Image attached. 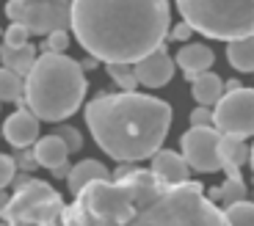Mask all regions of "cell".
<instances>
[{"label":"cell","instance_id":"obj_1","mask_svg":"<svg viewBox=\"0 0 254 226\" xmlns=\"http://www.w3.org/2000/svg\"><path fill=\"white\" fill-rule=\"evenodd\" d=\"M169 0H72V33L102 63H135L163 44Z\"/></svg>","mask_w":254,"mask_h":226},{"label":"cell","instance_id":"obj_2","mask_svg":"<svg viewBox=\"0 0 254 226\" xmlns=\"http://www.w3.org/2000/svg\"><path fill=\"white\" fill-rule=\"evenodd\" d=\"M86 124L97 146L116 163H138L163 146L172 127V108L138 91L97 94L86 105Z\"/></svg>","mask_w":254,"mask_h":226},{"label":"cell","instance_id":"obj_3","mask_svg":"<svg viewBox=\"0 0 254 226\" xmlns=\"http://www.w3.org/2000/svg\"><path fill=\"white\" fill-rule=\"evenodd\" d=\"M86 97V75L75 58L64 53H42L25 75V105L42 121H64L77 113Z\"/></svg>","mask_w":254,"mask_h":226},{"label":"cell","instance_id":"obj_4","mask_svg":"<svg viewBox=\"0 0 254 226\" xmlns=\"http://www.w3.org/2000/svg\"><path fill=\"white\" fill-rule=\"evenodd\" d=\"M138 226H221L224 210L207 199L202 182L169 185L152 204L138 210L133 218Z\"/></svg>","mask_w":254,"mask_h":226},{"label":"cell","instance_id":"obj_5","mask_svg":"<svg viewBox=\"0 0 254 226\" xmlns=\"http://www.w3.org/2000/svg\"><path fill=\"white\" fill-rule=\"evenodd\" d=\"M177 8L193 31L218 42L254 33V0H177Z\"/></svg>","mask_w":254,"mask_h":226},{"label":"cell","instance_id":"obj_6","mask_svg":"<svg viewBox=\"0 0 254 226\" xmlns=\"http://www.w3.org/2000/svg\"><path fill=\"white\" fill-rule=\"evenodd\" d=\"M135 204L127 188L116 179H94L75 196L72 207H64V224H97L122 226L133 224Z\"/></svg>","mask_w":254,"mask_h":226},{"label":"cell","instance_id":"obj_7","mask_svg":"<svg viewBox=\"0 0 254 226\" xmlns=\"http://www.w3.org/2000/svg\"><path fill=\"white\" fill-rule=\"evenodd\" d=\"M64 215V199L42 179H28L22 188L14 190L8 207L0 218L6 224H58Z\"/></svg>","mask_w":254,"mask_h":226},{"label":"cell","instance_id":"obj_8","mask_svg":"<svg viewBox=\"0 0 254 226\" xmlns=\"http://www.w3.org/2000/svg\"><path fill=\"white\" fill-rule=\"evenodd\" d=\"M221 138L224 132L216 124L210 127H196L190 124L180 138V149H183L185 160L193 171H202V174H213V171L224 169L221 160Z\"/></svg>","mask_w":254,"mask_h":226},{"label":"cell","instance_id":"obj_9","mask_svg":"<svg viewBox=\"0 0 254 226\" xmlns=\"http://www.w3.org/2000/svg\"><path fill=\"white\" fill-rule=\"evenodd\" d=\"M216 121L213 124L224 135H235V138H252L254 135V88H235V91H224V97L213 108Z\"/></svg>","mask_w":254,"mask_h":226},{"label":"cell","instance_id":"obj_10","mask_svg":"<svg viewBox=\"0 0 254 226\" xmlns=\"http://www.w3.org/2000/svg\"><path fill=\"white\" fill-rule=\"evenodd\" d=\"M33 36H47L53 31L72 28V0H28L22 17Z\"/></svg>","mask_w":254,"mask_h":226},{"label":"cell","instance_id":"obj_11","mask_svg":"<svg viewBox=\"0 0 254 226\" xmlns=\"http://www.w3.org/2000/svg\"><path fill=\"white\" fill-rule=\"evenodd\" d=\"M114 179L127 188V193H130V199H133V204H135V213H138V210H144L146 204H152V201L158 199L166 188H169L166 182H160L158 176H155L152 169H149V171L133 169L130 163H119Z\"/></svg>","mask_w":254,"mask_h":226},{"label":"cell","instance_id":"obj_12","mask_svg":"<svg viewBox=\"0 0 254 226\" xmlns=\"http://www.w3.org/2000/svg\"><path fill=\"white\" fill-rule=\"evenodd\" d=\"M133 69H135V77H138L141 86L160 88L174 77V58L169 56L166 44H160L152 53H146L144 58H138V61L133 63Z\"/></svg>","mask_w":254,"mask_h":226},{"label":"cell","instance_id":"obj_13","mask_svg":"<svg viewBox=\"0 0 254 226\" xmlns=\"http://www.w3.org/2000/svg\"><path fill=\"white\" fill-rule=\"evenodd\" d=\"M39 116L31 111L28 105H22L19 111H14L11 116L3 124V138L8 141L11 146L22 149V146H31L39 141Z\"/></svg>","mask_w":254,"mask_h":226},{"label":"cell","instance_id":"obj_14","mask_svg":"<svg viewBox=\"0 0 254 226\" xmlns=\"http://www.w3.org/2000/svg\"><path fill=\"white\" fill-rule=\"evenodd\" d=\"M152 171L160 182L166 185H180L188 182V160H185L183 152H172V149H158L152 155Z\"/></svg>","mask_w":254,"mask_h":226},{"label":"cell","instance_id":"obj_15","mask_svg":"<svg viewBox=\"0 0 254 226\" xmlns=\"http://www.w3.org/2000/svg\"><path fill=\"white\" fill-rule=\"evenodd\" d=\"M174 61H177V66L185 72V77L193 83L202 72H207L210 66H213L216 56H213V50H210L207 44H185L183 50L174 56Z\"/></svg>","mask_w":254,"mask_h":226},{"label":"cell","instance_id":"obj_16","mask_svg":"<svg viewBox=\"0 0 254 226\" xmlns=\"http://www.w3.org/2000/svg\"><path fill=\"white\" fill-rule=\"evenodd\" d=\"M94 179H111V171L105 169L100 160H91V157H89V160H80L77 166H72L69 176H66L69 193L77 196L89 182H94Z\"/></svg>","mask_w":254,"mask_h":226},{"label":"cell","instance_id":"obj_17","mask_svg":"<svg viewBox=\"0 0 254 226\" xmlns=\"http://www.w3.org/2000/svg\"><path fill=\"white\" fill-rule=\"evenodd\" d=\"M33 152H36V160L39 166H45V169H56V166L66 163V157H69V146L64 144L61 135H45V138H39L33 144Z\"/></svg>","mask_w":254,"mask_h":226},{"label":"cell","instance_id":"obj_18","mask_svg":"<svg viewBox=\"0 0 254 226\" xmlns=\"http://www.w3.org/2000/svg\"><path fill=\"white\" fill-rule=\"evenodd\" d=\"M0 61H3V66H8V69H14L17 75L25 77L33 69V63H36V47L31 42L19 44V47H11V44L3 42V47H0Z\"/></svg>","mask_w":254,"mask_h":226},{"label":"cell","instance_id":"obj_19","mask_svg":"<svg viewBox=\"0 0 254 226\" xmlns=\"http://www.w3.org/2000/svg\"><path fill=\"white\" fill-rule=\"evenodd\" d=\"M224 80L216 75V72H202V75L193 80V86H190V94H193V100L199 102V105H210L216 108V102L224 97Z\"/></svg>","mask_w":254,"mask_h":226},{"label":"cell","instance_id":"obj_20","mask_svg":"<svg viewBox=\"0 0 254 226\" xmlns=\"http://www.w3.org/2000/svg\"><path fill=\"white\" fill-rule=\"evenodd\" d=\"M227 61L238 72H254V33L227 42Z\"/></svg>","mask_w":254,"mask_h":226},{"label":"cell","instance_id":"obj_21","mask_svg":"<svg viewBox=\"0 0 254 226\" xmlns=\"http://www.w3.org/2000/svg\"><path fill=\"white\" fill-rule=\"evenodd\" d=\"M0 100L3 102L11 100V102L25 105V77L17 75L8 66H0Z\"/></svg>","mask_w":254,"mask_h":226},{"label":"cell","instance_id":"obj_22","mask_svg":"<svg viewBox=\"0 0 254 226\" xmlns=\"http://www.w3.org/2000/svg\"><path fill=\"white\" fill-rule=\"evenodd\" d=\"M249 157H252V146L246 144V138H235V135H224L221 138L224 169H227V166H238V169H241L243 163H249Z\"/></svg>","mask_w":254,"mask_h":226},{"label":"cell","instance_id":"obj_23","mask_svg":"<svg viewBox=\"0 0 254 226\" xmlns=\"http://www.w3.org/2000/svg\"><path fill=\"white\" fill-rule=\"evenodd\" d=\"M224 221L232 226H254V201H235V204H227L224 210Z\"/></svg>","mask_w":254,"mask_h":226},{"label":"cell","instance_id":"obj_24","mask_svg":"<svg viewBox=\"0 0 254 226\" xmlns=\"http://www.w3.org/2000/svg\"><path fill=\"white\" fill-rule=\"evenodd\" d=\"M105 66H108V75L114 77V83L122 88V91H135L138 77H135L133 63H105Z\"/></svg>","mask_w":254,"mask_h":226},{"label":"cell","instance_id":"obj_25","mask_svg":"<svg viewBox=\"0 0 254 226\" xmlns=\"http://www.w3.org/2000/svg\"><path fill=\"white\" fill-rule=\"evenodd\" d=\"M246 182H243V176H227V182L221 185V201L224 204H235V201L246 199Z\"/></svg>","mask_w":254,"mask_h":226},{"label":"cell","instance_id":"obj_26","mask_svg":"<svg viewBox=\"0 0 254 226\" xmlns=\"http://www.w3.org/2000/svg\"><path fill=\"white\" fill-rule=\"evenodd\" d=\"M28 36H33L31 28L25 25V22H11L8 25V31L3 33V39H6V44H11V47H19V44H25Z\"/></svg>","mask_w":254,"mask_h":226},{"label":"cell","instance_id":"obj_27","mask_svg":"<svg viewBox=\"0 0 254 226\" xmlns=\"http://www.w3.org/2000/svg\"><path fill=\"white\" fill-rule=\"evenodd\" d=\"M56 135H61L64 144L69 146V152H77L83 146V135L72 124H56Z\"/></svg>","mask_w":254,"mask_h":226},{"label":"cell","instance_id":"obj_28","mask_svg":"<svg viewBox=\"0 0 254 226\" xmlns=\"http://www.w3.org/2000/svg\"><path fill=\"white\" fill-rule=\"evenodd\" d=\"M14 163H17L19 171H33L39 166L36 160V152L28 149V146H22V149H17V155H14Z\"/></svg>","mask_w":254,"mask_h":226},{"label":"cell","instance_id":"obj_29","mask_svg":"<svg viewBox=\"0 0 254 226\" xmlns=\"http://www.w3.org/2000/svg\"><path fill=\"white\" fill-rule=\"evenodd\" d=\"M216 121V113H213V108L210 105H199L190 111V124H196V127H210Z\"/></svg>","mask_w":254,"mask_h":226},{"label":"cell","instance_id":"obj_30","mask_svg":"<svg viewBox=\"0 0 254 226\" xmlns=\"http://www.w3.org/2000/svg\"><path fill=\"white\" fill-rule=\"evenodd\" d=\"M14 174H17V163H14V157L0 155V188H6V185H11Z\"/></svg>","mask_w":254,"mask_h":226},{"label":"cell","instance_id":"obj_31","mask_svg":"<svg viewBox=\"0 0 254 226\" xmlns=\"http://www.w3.org/2000/svg\"><path fill=\"white\" fill-rule=\"evenodd\" d=\"M66 47H69V33H66V31H53V33H47V50L64 53Z\"/></svg>","mask_w":254,"mask_h":226},{"label":"cell","instance_id":"obj_32","mask_svg":"<svg viewBox=\"0 0 254 226\" xmlns=\"http://www.w3.org/2000/svg\"><path fill=\"white\" fill-rule=\"evenodd\" d=\"M25 8H28V0H8L6 3V17L11 19V22H22Z\"/></svg>","mask_w":254,"mask_h":226},{"label":"cell","instance_id":"obj_33","mask_svg":"<svg viewBox=\"0 0 254 226\" xmlns=\"http://www.w3.org/2000/svg\"><path fill=\"white\" fill-rule=\"evenodd\" d=\"M190 36H193V25H190V22H185V19L169 31V39H174V42H188Z\"/></svg>","mask_w":254,"mask_h":226},{"label":"cell","instance_id":"obj_34","mask_svg":"<svg viewBox=\"0 0 254 226\" xmlns=\"http://www.w3.org/2000/svg\"><path fill=\"white\" fill-rule=\"evenodd\" d=\"M69 171H72V166H69V163H61V166H56V169H53L50 174L56 176V179H66V176H69Z\"/></svg>","mask_w":254,"mask_h":226},{"label":"cell","instance_id":"obj_35","mask_svg":"<svg viewBox=\"0 0 254 226\" xmlns=\"http://www.w3.org/2000/svg\"><path fill=\"white\" fill-rule=\"evenodd\" d=\"M28 179H31V176H28V174H14V179H11L14 190H17V188H22V185H25Z\"/></svg>","mask_w":254,"mask_h":226},{"label":"cell","instance_id":"obj_36","mask_svg":"<svg viewBox=\"0 0 254 226\" xmlns=\"http://www.w3.org/2000/svg\"><path fill=\"white\" fill-rule=\"evenodd\" d=\"M8 201H11V196H8V193H6V190L0 188V215H3V210H6V207H8Z\"/></svg>","mask_w":254,"mask_h":226},{"label":"cell","instance_id":"obj_37","mask_svg":"<svg viewBox=\"0 0 254 226\" xmlns=\"http://www.w3.org/2000/svg\"><path fill=\"white\" fill-rule=\"evenodd\" d=\"M207 199H213V201H221V185H218V188H210V190H207Z\"/></svg>","mask_w":254,"mask_h":226},{"label":"cell","instance_id":"obj_38","mask_svg":"<svg viewBox=\"0 0 254 226\" xmlns=\"http://www.w3.org/2000/svg\"><path fill=\"white\" fill-rule=\"evenodd\" d=\"M224 88H227V91H235V88H241V80H235V77H232V80H224Z\"/></svg>","mask_w":254,"mask_h":226},{"label":"cell","instance_id":"obj_39","mask_svg":"<svg viewBox=\"0 0 254 226\" xmlns=\"http://www.w3.org/2000/svg\"><path fill=\"white\" fill-rule=\"evenodd\" d=\"M97 61H100V58H94V56H91V58H86V61L80 63V66H83V69H94V66H97Z\"/></svg>","mask_w":254,"mask_h":226},{"label":"cell","instance_id":"obj_40","mask_svg":"<svg viewBox=\"0 0 254 226\" xmlns=\"http://www.w3.org/2000/svg\"><path fill=\"white\" fill-rule=\"evenodd\" d=\"M249 163H252V171H254V146H252V157H249Z\"/></svg>","mask_w":254,"mask_h":226},{"label":"cell","instance_id":"obj_41","mask_svg":"<svg viewBox=\"0 0 254 226\" xmlns=\"http://www.w3.org/2000/svg\"><path fill=\"white\" fill-rule=\"evenodd\" d=\"M0 102H3V100H0Z\"/></svg>","mask_w":254,"mask_h":226}]
</instances>
